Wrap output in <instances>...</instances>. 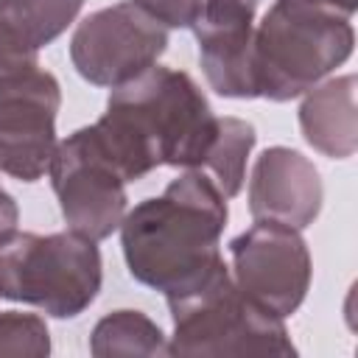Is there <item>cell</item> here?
Here are the masks:
<instances>
[{
    "mask_svg": "<svg viewBox=\"0 0 358 358\" xmlns=\"http://www.w3.org/2000/svg\"><path fill=\"white\" fill-rule=\"evenodd\" d=\"M322 207V179L308 157L294 148H266L249 179V210L257 221H277L294 229L313 224Z\"/></svg>",
    "mask_w": 358,
    "mask_h": 358,
    "instance_id": "8fae6325",
    "label": "cell"
},
{
    "mask_svg": "<svg viewBox=\"0 0 358 358\" xmlns=\"http://www.w3.org/2000/svg\"><path fill=\"white\" fill-rule=\"evenodd\" d=\"M134 3L165 28H193L204 8V0H134Z\"/></svg>",
    "mask_w": 358,
    "mask_h": 358,
    "instance_id": "e0dca14e",
    "label": "cell"
},
{
    "mask_svg": "<svg viewBox=\"0 0 358 358\" xmlns=\"http://www.w3.org/2000/svg\"><path fill=\"white\" fill-rule=\"evenodd\" d=\"M90 350L95 358L168 355L162 330L140 310H115V313L103 316L92 330Z\"/></svg>",
    "mask_w": 358,
    "mask_h": 358,
    "instance_id": "9a60e30c",
    "label": "cell"
},
{
    "mask_svg": "<svg viewBox=\"0 0 358 358\" xmlns=\"http://www.w3.org/2000/svg\"><path fill=\"white\" fill-rule=\"evenodd\" d=\"M227 196L215 182L190 168L162 196L140 201L120 221V246L129 274L168 299L201 288L221 266Z\"/></svg>",
    "mask_w": 358,
    "mask_h": 358,
    "instance_id": "6da1fadb",
    "label": "cell"
},
{
    "mask_svg": "<svg viewBox=\"0 0 358 358\" xmlns=\"http://www.w3.org/2000/svg\"><path fill=\"white\" fill-rule=\"evenodd\" d=\"M255 11L257 0H204L193 25L204 76L218 95L257 98L252 76Z\"/></svg>",
    "mask_w": 358,
    "mask_h": 358,
    "instance_id": "30bf717a",
    "label": "cell"
},
{
    "mask_svg": "<svg viewBox=\"0 0 358 358\" xmlns=\"http://www.w3.org/2000/svg\"><path fill=\"white\" fill-rule=\"evenodd\" d=\"M299 126L305 140L324 157H352L358 145L355 76H341L310 90L299 106Z\"/></svg>",
    "mask_w": 358,
    "mask_h": 358,
    "instance_id": "4fadbf2b",
    "label": "cell"
},
{
    "mask_svg": "<svg viewBox=\"0 0 358 358\" xmlns=\"http://www.w3.org/2000/svg\"><path fill=\"white\" fill-rule=\"evenodd\" d=\"M252 145H255L252 123H246L241 117H218L213 143H210L199 171H204L215 182V187L227 199H232V196L241 193L246 157H249Z\"/></svg>",
    "mask_w": 358,
    "mask_h": 358,
    "instance_id": "5bb4252c",
    "label": "cell"
},
{
    "mask_svg": "<svg viewBox=\"0 0 358 358\" xmlns=\"http://www.w3.org/2000/svg\"><path fill=\"white\" fill-rule=\"evenodd\" d=\"M48 173L62 215L73 232L90 241H103L120 227L126 215V179L92 126L73 131L56 145Z\"/></svg>",
    "mask_w": 358,
    "mask_h": 358,
    "instance_id": "8992f818",
    "label": "cell"
},
{
    "mask_svg": "<svg viewBox=\"0 0 358 358\" xmlns=\"http://www.w3.org/2000/svg\"><path fill=\"white\" fill-rule=\"evenodd\" d=\"M235 285L274 316H291L310 285V255L299 229L257 221L229 243Z\"/></svg>",
    "mask_w": 358,
    "mask_h": 358,
    "instance_id": "9c48e42d",
    "label": "cell"
},
{
    "mask_svg": "<svg viewBox=\"0 0 358 358\" xmlns=\"http://www.w3.org/2000/svg\"><path fill=\"white\" fill-rule=\"evenodd\" d=\"M62 103L59 81L39 70L0 76V171L36 182L50 168L56 151V112Z\"/></svg>",
    "mask_w": 358,
    "mask_h": 358,
    "instance_id": "ba28073f",
    "label": "cell"
},
{
    "mask_svg": "<svg viewBox=\"0 0 358 358\" xmlns=\"http://www.w3.org/2000/svg\"><path fill=\"white\" fill-rule=\"evenodd\" d=\"M101 291V252L78 232L0 235V296L73 319Z\"/></svg>",
    "mask_w": 358,
    "mask_h": 358,
    "instance_id": "277c9868",
    "label": "cell"
},
{
    "mask_svg": "<svg viewBox=\"0 0 358 358\" xmlns=\"http://www.w3.org/2000/svg\"><path fill=\"white\" fill-rule=\"evenodd\" d=\"M355 31L344 11L322 0H274L252 34L255 92L291 101L352 53Z\"/></svg>",
    "mask_w": 358,
    "mask_h": 358,
    "instance_id": "3957f363",
    "label": "cell"
},
{
    "mask_svg": "<svg viewBox=\"0 0 358 358\" xmlns=\"http://www.w3.org/2000/svg\"><path fill=\"white\" fill-rule=\"evenodd\" d=\"M168 355H296L280 316L252 302L221 266L201 288L168 299Z\"/></svg>",
    "mask_w": 358,
    "mask_h": 358,
    "instance_id": "5b68a950",
    "label": "cell"
},
{
    "mask_svg": "<svg viewBox=\"0 0 358 358\" xmlns=\"http://www.w3.org/2000/svg\"><path fill=\"white\" fill-rule=\"evenodd\" d=\"M84 0H0V76L36 67L50 45L81 11Z\"/></svg>",
    "mask_w": 358,
    "mask_h": 358,
    "instance_id": "7c38bea8",
    "label": "cell"
},
{
    "mask_svg": "<svg viewBox=\"0 0 358 358\" xmlns=\"http://www.w3.org/2000/svg\"><path fill=\"white\" fill-rule=\"evenodd\" d=\"M168 48V28L134 0L115 3L78 22L70 59L81 78L95 87H120L154 67Z\"/></svg>",
    "mask_w": 358,
    "mask_h": 358,
    "instance_id": "52a82bcc",
    "label": "cell"
},
{
    "mask_svg": "<svg viewBox=\"0 0 358 358\" xmlns=\"http://www.w3.org/2000/svg\"><path fill=\"white\" fill-rule=\"evenodd\" d=\"M50 352L48 324L36 313L6 310L0 313V355L42 358Z\"/></svg>",
    "mask_w": 358,
    "mask_h": 358,
    "instance_id": "2e32d148",
    "label": "cell"
},
{
    "mask_svg": "<svg viewBox=\"0 0 358 358\" xmlns=\"http://www.w3.org/2000/svg\"><path fill=\"white\" fill-rule=\"evenodd\" d=\"M17 221H20L17 201L11 199V193H6V190L0 187V235L17 229Z\"/></svg>",
    "mask_w": 358,
    "mask_h": 358,
    "instance_id": "ac0fdd59",
    "label": "cell"
},
{
    "mask_svg": "<svg viewBox=\"0 0 358 358\" xmlns=\"http://www.w3.org/2000/svg\"><path fill=\"white\" fill-rule=\"evenodd\" d=\"M218 117L196 81L171 67H148L112 87L106 112L92 123L101 145L126 182L159 165L199 168Z\"/></svg>",
    "mask_w": 358,
    "mask_h": 358,
    "instance_id": "7a4b0ae2",
    "label": "cell"
}]
</instances>
